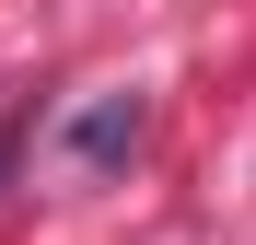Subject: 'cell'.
Listing matches in <instances>:
<instances>
[{
	"label": "cell",
	"mask_w": 256,
	"mask_h": 245,
	"mask_svg": "<svg viewBox=\"0 0 256 245\" xmlns=\"http://www.w3.org/2000/svg\"><path fill=\"white\" fill-rule=\"evenodd\" d=\"M70 152H82V163H116V152H140V94H105V105L70 129Z\"/></svg>",
	"instance_id": "6da1fadb"
},
{
	"label": "cell",
	"mask_w": 256,
	"mask_h": 245,
	"mask_svg": "<svg viewBox=\"0 0 256 245\" xmlns=\"http://www.w3.org/2000/svg\"><path fill=\"white\" fill-rule=\"evenodd\" d=\"M12 140H24V82H0V163H12Z\"/></svg>",
	"instance_id": "7a4b0ae2"
}]
</instances>
